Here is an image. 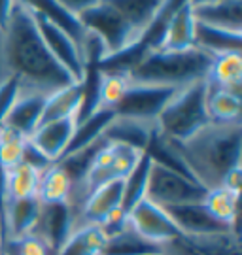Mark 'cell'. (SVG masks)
I'll list each match as a JSON object with an SVG mask.
<instances>
[{
	"instance_id": "1",
	"label": "cell",
	"mask_w": 242,
	"mask_h": 255,
	"mask_svg": "<svg viewBox=\"0 0 242 255\" xmlns=\"http://www.w3.org/2000/svg\"><path fill=\"white\" fill-rule=\"evenodd\" d=\"M4 36L6 63L21 83L28 82L51 93L76 83L45 47L27 2L11 4Z\"/></svg>"
},
{
	"instance_id": "2",
	"label": "cell",
	"mask_w": 242,
	"mask_h": 255,
	"mask_svg": "<svg viewBox=\"0 0 242 255\" xmlns=\"http://www.w3.org/2000/svg\"><path fill=\"white\" fill-rule=\"evenodd\" d=\"M172 142V140H171ZM184 163L207 189L222 187V182L233 168L241 166L242 128L241 123H210L188 142H172Z\"/></svg>"
},
{
	"instance_id": "3",
	"label": "cell",
	"mask_w": 242,
	"mask_h": 255,
	"mask_svg": "<svg viewBox=\"0 0 242 255\" xmlns=\"http://www.w3.org/2000/svg\"><path fill=\"white\" fill-rule=\"evenodd\" d=\"M159 6L161 2L157 0L91 2L78 13V19L87 32H93L102 42L106 55H112L131 46L140 36Z\"/></svg>"
},
{
	"instance_id": "4",
	"label": "cell",
	"mask_w": 242,
	"mask_h": 255,
	"mask_svg": "<svg viewBox=\"0 0 242 255\" xmlns=\"http://www.w3.org/2000/svg\"><path fill=\"white\" fill-rule=\"evenodd\" d=\"M212 66V55L193 47L188 51H155L129 72L133 83L184 87L207 80Z\"/></svg>"
},
{
	"instance_id": "5",
	"label": "cell",
	"mask_w": 242,
	"mask_h": 255,
	"mask_svg": "<svg viewBox=\"0 0 242 255\" xmlns=\"http://www.w3.org/2000/svg\"><path fill=\"white\" fill-rule=\"evenodd\" d=\"M212 121L207 112V80L180 87L155 119V127L172 142H188Z\"/></svg>"
},
{
	"instance_id": "6",
	"label": "cell",
	"mask_w": 242,
	"mask_h": 255,
	"mask_svg": "<svg viewBox=\"0 0 242 255\" xmlns=\"http://www.w3.org/2000/svg\"><path fill=\"white\" fill-rule=\"evenodd\" d=\"M178 0H169V2H161V6L157 9V13L148 23V27L140 32V36L136 38L131 46L125 49L117 51V53L106 55L102 57L99 63V68L102 74H125L129 76L131 70H135L138 64L142 63L146 57L159 51L165 42V34H167V27L171 21L172 13L178 9Z\"/></svg>"
},
{
	"instance_id": "7",
	"label": "cell",
	"mask_w": 242,
	"mask_h": 255,
	"mask_svg": "<svg viewBox=\"0 0 242 255\" xmlns=\"http://www.w3.org/2000/svg\"><path fill=\"white\" fill-rule=\"evenodd\" d=\"M208 189L197 182L172 172L161 164L152 163L148 185H146V199L159 204L161 208L182 206V204H195L205 202Z\"/></svg>"
},
{
	"instance_id": "8",
	"label": "cell",
	"mask_w": 242,
	"mask_h": 255,
	"mask_svg": "<svg viewBox=\"0 0 242 255\" xmlns=\"http://www.w3.org/2000/svg\"><path fill=\"white\" fill-rule=\"evenodd\" d=\"M180 87L169 85H148V83H129L121 99L116 102L112 112L116 118L135 119L144 123H155L161 110L169 104Z\"/></svg>"
},
{
	"instance_id": "9",
	"label": "cell",
	"mask_w": 242,
	"mask_h": 255,
	"mask_svg": "<svg viewBox=\"0 0 242 255\" xmlns=\"http://www.w3.org/2000/svg\"><path fill=\"white\" fill-rule=\"evenodd\" d=\"M140 155H142V151H138L135 147L106 140V144L95 155L93 164L81 182L85 193L89 195L97 187L108 182H114V180H125L131 174V170L136 166Z\"/></svg>"
},
{
	"instance_id": "10",
	"label": "cell",
	"mask_w": 242,
	"mask_h": 255,
	"mask_svg": "<svg viewBox=\"0 0 242 255\" xmlns=\"http://www.w3.org/2000/svg\"><path fill=\"white\" fill-rule=\"evenodd\" d=\"M30 13L34 17L36 28H38L40 36L44 40L45 47L49 49V53L53 55L55 61L70 74L74 82L81 83V80H83V61H81L80 47L74 44V40L66 32H63L57 25H53L49 19L45 17L44 13H40L34 8H30Z\"/></svg>"
},
{
	"instance_id": "11",
	"label": "cell",
	"mask_w": 242,
	"mask_h": 255,
	"mask_svg": "<svg viewBox=\"0 0 242 255\" xmlns=\"http://www.w3.org/2000/svg\"><path fill=\"white\" fill-rule=\"evenodd\" d=\"M129 225L135 229V233L153 244L172 242V240L178 242L184 237L178 225L165 212V208L148 199H142L129 212Z\"/></svg>"
},
{
	"instance_id": "12",
	"label": "cell",
	"mask_w": 242,
	"mask_h": 255,
	"mask_svg": "<svg viewBox=\"0 0 242 255\" xmlns=\"http://www.w3.org/2000/svg\"><path fill=\"white\" fill-rule=\"evenodd\" d=\"M165 212L178 225L184 237H208V235H225L233 233V229L225 225L208 212L205 202L195 204H182V206H169Z\"/></svg>"
},
{
	"instance_id": "13",
	"label": "cell",
	"mask_w": 242,
	"mask_h": 255,
	"mask_svg": "<svg viewBox=\"0 0 242 255\" xmlns=\"http://www.w3.org/2000/svg\"><path fill=\"white\" fill-rule=\"evenodd\" d=\"M72 229V210L68 202H53L42 204L40 216L36 221L32 235H38L49 244L53 252H59L64 240L70 237Z\"/></svg>"
},
{
	"instance_id": "14",
	"label": "cell",
	"mask_w": 242,
	"mask_h": 255,
	"mask_svg": "<svg viewBox=\"0 0 242 255\" xmlns=\"http://www.w3.org/2000/svg\"><path fill=\"white\" fill-rule=\"evenodd\" d=\"M74 130H76V119H59V121H51V123L36 127V130L28 138V142L44 155L49 163H57L63 157L66 146L70 144Z\"/></svg>"
},
{
	"instance_id": "15",
	"label": "cell",
	"mask_w": 242,
	"mask_h": 255,
	"mask_svg": "<svg viewBox=\"0 0 242 255\" xmlns=\"http://www.w3.org/2000/svg\"><path fill=\"white\" fill-rule=\"evenodd\" d=\"M45 104L44 93H32V95H19L15 102L11 104L8 116L2 121V127L17 132L19 136L30 138L40 123V116Z\"/></svg>"
},
{
	"instance_id": "16",
	"label": "cell",
	"mask_w": 242,
	"mask_h": 255,
	"mask_svg": "<svg viewBox=\"0 0 242 255\" xmlns=\"http://www.w3.org/2000/svg\"><path fill=\"white\" fill-rule=\"evenodd\" d=\"M195 21L212 27L242 32V2L241 0H216V2H191Z\"/></svg>"
},
{
	"instance_id": "17",
	"label": "cell",
	"mask_w": 242,
	"mask_h": 255,
	"mask_svg": "<svg viewBox=\"0 0 242 255\" xmlns=\"http://www.w3.org/2000/svg\"><path fill=\"white\" fill-rule=\"evenodd\" d=\"M123 199V180H114L97 187L87 195L83 201L81 216L85 218L87 225H102L112 212L121 208Z\"/></svg>"
},
{
	"instance_id": "18",
	"label": "cell",
	"mask_w": 242,
	"mask_h": 255,
	"mask_svg": "<svg viewBox=\"0 0 242 255\" xmlns=\"http://www.w3.org/2000/svg\"><path fill=\"white\" fill-rule=\"evenodd\" d=\"M195 47V17L191 2H180L178 9L172 13L165 42L159 51H188Z\"/></svg>"
},
{
	"instance_id": "19",
	"label": "cell",
	"mask_w": 242,
	"mask_h": 255,
	"mask_svg": "<svg viewBox=\"0 0 242 255\" xmlns=\"http://www.w3.org/2000/svg\"><path fill=\"white\" fill-rule=\"evenodd\" d=\"M195 47L214 55L241 53L242 51V32L218 28L207 23L195 21Z\"/></svg>"
},
{
	"instance_id": "20",
	"label": "cell",
	"mask_w": 242,
	"mask_h": 255,
	"mask_svg": "<svg viewBox=\"0 0 242 255\" xmlns=\"http://www.w3.org/2000/svg\"><path fill=\"white\" fill-rule=\"evenodd\" d=\"M207 112L210 121L216 125L241 123V93L222 89L207 82Z\"/></svg>"
},
{
	"instance_id": "21",
	"label": "cell",
	"mask_w": 242,
	"mask_h": 255,
	"mask_svg": "<svg viewBox=\"0 0 242 255\" xmlns=\"http://www.w3.org/2000/svg\"><path fill=\"white\" fill-rule=\"evenodd\" d=\"M81 95H83L81 83H72L68 87H63L59 91L45 95V104L38 127L45 125V123H51V121H59V119H76V114H78L81 104Z\"/></svg>"
},
{
	"instance_id": "22",
	"label": "cell",
	"mask_w": 242,
	"mask_h": 255,
	"mask_svg": "<svg viewBox=\"0 0 242 255\" xmlns=\"http://www.w3.org/2000/svg\"><path fill=\"white\" fill-rule=\"evenodd\" d=\"M40 206L42 202L38 201V197L6 202V210H4L6 235L9 233L11 238H19L32 233L38 216H40Z\"/></svg>"
},
{
	"instance_id": "23",
	"label": "cell",
	"mask_w": 242,
	"mask_h": 255,
	"mask_svg": "<svg viewBox=\"0 0 242 255\" xmlns=\"http://www.w3.org/2000/svg\"><path fill=\"white\" fill-rule=\"evenodd\" d=\"M114 119H116V114H114L112 110L99 108L95 114H91L85 121L78 123V125H76V130H74V134H72V138H70V144L64 149L63 157L76 153V151L87 147L89 144H93V142H97L99 138H102L104 136V130H106L108 125H110ZM63 157H61V159H63ZM61 159H59V161H61Z\"/></svg>"
},
{
	"instance_id": "24",
	"label": "cell",
	"mask_w": 242,
	"mask_h": 255,
	"mask_svg": "<svg viewBox=\"0 0 242 255\" xmlns=\"http://www.w3.org/2000/svg\"><path fill=\"white\" fill-rule=\"evenodd\" d=\"M27 4L30 8L38 9L40 13H44L53 25H57L63 32H66L74 40L76 46L81 47L83 40L87 36V30L83 28V25L80 23V19H78L76 13H72L70 9L64 8L63 2H57V0H36V2H27Z\"/></svg>"
},
{
	"instance_id": "25",
	"label": "cell",
	"mask_w": 242,
	"mask_h": 255,
	"mask_svg": "<svg viewBox=\"0 0 242 255\" xmlns=\"http://www.w3.org/2000/svg\"><path fill=\"white\" fill-rule=\"evenodd\" d=\"M178 242L189 255H241V240L235 233L182 237Z\"/></svg>"
},
{
	"instance_id": "26",
	"label": "cell",
	"mask_w": 242,
	"mask_h": 255,
	"mask_svg": "<svg viewBox=\"0 0 242 255\" xmlns=\"http://www.w3.org/2000/svg\"><path fill=\"white\" fill-rule=\"evenodd\" d=\"M153 123H144V121H135V119H123L116 118L108 128L104 130V138L108 142L116 144H125L142 151L148 144V138L152 134Z\"/></svg>"
},
{
	"instance_id": "27",
	"label": "cell",
	"mask_w": 242,
	"mask_h": 255,
	"mask_svg": "<svg viewBox=\"0 0 242 255\" xmlns=\"http://www.w3.org/2000/svg\"><path fill=\"white\" fill-rule=\"evenodd\" d=\"M207 82L210 85L241 93L242 85V55L224 53L212 57V66L208 72Z\"/></svg>"
},
{
	"instance_id": "28",
	"label": "cell",
	"mask_w": 242,
	"mask_h": 255,
	"mask_svg": "<svg viewBox=\"0 0 242 255\" xmlns=\"http://www.w3.org/2000/svg\"><path fill=\"white\" fill-rule=\"evenodd\" d=\"M70 176L64 172L57 163H53L44 172H40V182H38V201L42 204H53V202H68L72 193Z\"/></svg>"
},
{
	"instance_id": "29",
	"label": "cell",
	"mask_w": 242,
	"mask_h": 255,
	"mask_svg": "<svg viewBox=\"0 0 242 255\" xmlns=\"http://www.w3.org/2000/svg\"><path fill=\"white\" fill-rule=\"evenodd\" d=\"M106 244V237L100 225H83L70 233L57 255H100Z\"/></svg>"
},
{
	"instance_id": "30",
	"label": "cell",
	"mask_w": 242,
	"mask_h": 255,
	"mask_svg": "<svg viewBox=\"0 0 242 255\" xmlns=\"http://www.w3.org/2000/svg\"><path fill=\"white\" fill-rule=\"evenodd\" d=\"M161 254L159 244H153L150 240L142 238L135 229L129 227L121 231L116 237L106 238V244L102 248L100 255H152Z\"/></svg>"
},
{
	"instance_id": "31",
	"label": "cell",
	"mask_w": 242,
	"mask_h": 255,
	"mask_svg": "<svg viewBox=\"0 0 242 255\" xmlns=\"http://www.w3.org/2000/svg\"><path fill=\"white\" fill-rule=\"evenodd\" d=\"M239 199L241 195L233 193L225 187L208 189V195L205 199V206L218 221L233 229L235 235H239Z\"/></svg>"
},
{
	"instance_id": "32",
	"label": "cell",
	"mask_w": 242,
	"mask_h": 255,
	"mask_svg": "<svg viewBox=\"0 0 242 255\" xmlns=\"http://www.w3.org/2000/svg\"><path fill=\"white\" fill-rule=\"evenodd\" d=\"M152 159L148 153H142L136 166L131 174L123 180V199H121V210L129 216V212L135 208L138 202L146 199V185L152 170Z\"/></svg>"
},
{
	"instance_id": "33",
	"label": "cell",
	"mask_w": 242,
	"mask_h": 255,
	"mask_svg": "<svg viewBox=\"0 0 242 255\" xmlns=\"http://www.w3.org/2000/svg\"><path fill=\"white\" fill-rule=\"evenodd\" d=\"M38 182L40 172L27 163H21L11 170H6V202L36 197Z\"/></svg>"
},
{
	"instance_id": "34",
	"label": "cell",
	"mask_w": 242,
	"mask_h": 255,
	"mask_svg": "<svg viewBox=\"0 0 242 255\" xmlns=\"http://www.w3.org/2000/svg\"><path fill=\"white\" fill-rule=\"evenodd\" d=\"M27 146V138L19 136L9 128L0 127V166L11 170L13 166L23 163V153Z\"/></svg>"
},
{
	"instance_id": "35",
	"label": "cell",
	"mask_w": 242,
	"mask_h": 255,
	"mask_svg": "<svg viewBox=\"0 0 242 255\" xmlns=\"http://www.w3.org/2000/svg\"><path fill=\"white\" fill-rule=\"evenodd\" d=\"M2 255H57L44 238L28 233L25 237L9 238L4 244Z\"/></svg>"
},
{
	"instance_id": "36",
	"label": "cell",
	"mask_w": 242,
	"mask_h": 255,
	"mask_svg": "<svg viewBox=\"0 0 242 255\" xmlns=\"http://www.w3.org/2000/svg\"><path fill=\"white\" fill-rule=\"evenodd\" d=\"M129 83L131 80L125 74H102L99 89V108H114L116 102L121 99V95L125 93Z\"/></svg>"
},
{
	"instance_id": "37",
	"label": "cell",
	"mask_w": 242,
	"mask_h": 255,
	"mask_svg": "<svg viewBox=\"0 0 242 255\" xmlns=\"http://www.w3.org/2000/svg\"><path fill=\"white\" fill-rule=\"evenodd\" d=\"M19 91H21V80H19L15 74L8 76L6 82L0 83V127H2L4 118L8 116L11 104L19 97Z\"/></svg>"
},
{
	"instance_id": "38",
	"label": "cell",
	"mask_w": 242,
	"mask_h": 255,
	"mask_svg": "<svg viewBox=\"0 0 242 255\" xmlns=\"http://www.w3.org/2000/svg\"><path fill=\"white\" fill-rule=\"evenodd\" d=\"M222 187L229 189L233 193H239L241 195V187H242V166H237L231 172L227 174L222 182Z\"/></svg>"
},
{
	"instance_id": "39",
	"label": "cell",
	"mask_w": 242,
	"mask_h": 255,
	"mask_svg": "<svg viewBox=\"0 0 242 255\" xmlns=\"http://www.w3.org/2000/svg\"><path fill=\"white\" fill-rule=\"evenodd\" d=\"M4 210H6V170L0 166V223L4 225V229H6Z\"/></svg>"
},
{
	"instance_id": "40",
	"label": "cell",
	"mask_w": 242,
	"mask_h": 255,
	"mask_svg": "<svg viewBox=\"0 0 242 255\" xmlns=\"http://www.w3.org/2000/svg\"><path fill=\"white\" fill-rule=\"evenodd\" d=\"M11 4H13V2H9V0H2V2H0V32L6 30L9 11H11Z\"/></svg>"
},
{
	"instance_id": "41",
	"label": "cell",
	"mask_w": 242,
	"mask_h": 255,
	"mask_svg": "<svg viewBox=\"0 0 242 255\" xmlns=\"http://www.w3.org/2000/svg\"><path fill=\"white\" fill-rule=\"evenodd\" d=\"M6 229H4V225L0 223V255H2V250H4V244H6Z\"/></svg>"
},
{
	"instance_id": "42",
	"label": "cell",
	"mask_w": 242,
	"mask_h": 255,
	"mask_svg": "<svg viewBox=\"0 0 242 255\" xmlns=\"http://www.w3.org/2000/svg\"><path fill=\"white\" fill-rule=\"evenodd\" d=\"M152 255H161V254H152Z\"/></svg>"
}]
</instances>
